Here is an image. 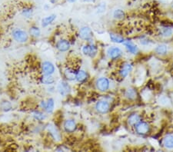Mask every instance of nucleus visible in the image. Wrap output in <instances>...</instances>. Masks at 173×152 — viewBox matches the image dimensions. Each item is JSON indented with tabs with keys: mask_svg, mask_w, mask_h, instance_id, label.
I'll return each mask as SVG.
<instances>
[{
	"mask_svg": "<svg viewBox=\"0 0 173 152\" xmlns=\"http://www.w3.org/2000/svg\"><path fill=\"white\" fill-rule=\"evenodd\" d=\"M96 86H97V89L101 92H106L109 88V81L106 78H101L98 79Z\"/></svg>",
	"mask_w": 173,
	"mask_h": 152,
	"instance_id": "nucleus-2",
	"label": "nucleus"
},
{
	"mask_svg": "<svg viewBox=\"0 0 173 152\" xmlns=\"http://www.w3.org/2000/svg\"><path fill=\"white\" fill-rule=\"evenodd\" d=\"M48 131H49V132L50 133V134L52 136V138H53L55 141H60L61 134L55 126L52 125V124H49Z\"/></svg>",
	"mask_w": 173,
	"mask_h": 152,
	"instance_id": "nucleus-10",
	"label": "nucleus"
},
{
	"mask_svg": "<svg viewBox=\"0 0 173 152\" xmlns=\"http://www.w3.org/2000/svg\"><path fill=\"white\" fill-rule=\"evenodd\" d=\"M79 36L84 40H89L92 37V31L89 27H83L79 31Z\"/></svg>",
	"mask_w": 173,
	"mask_h": 152,
	"instance_id": "nucleus-5",
	"label": "nucleus"
},
{
	"mask_svg": "<svg viewBox=\"0 0 173 152\" xmlns=\"http://www.w3.org/2000/svg\"><path fill=\"white\" fill-rule=\"evenodd\" d=\"M140 121V117L138 115V114H132L128 119V123L129 125H135L136 124H138Z\"/></svg>",
	"mask_w": 173,
	"mask_h": 152,
	"instance_id": "nucleus-19",
	"label": "nucleus"
},
{
	"mask_svg": "<svg viewBox=\"0 0 173 152\" xmlns=\"http://www.w3.org/2000/svg\"><path fill=\"white\" fill-rule=\"evenodd\" d=\"M131 71H132V65H130V64H125L123 68H122L121 72H120V74H121V75L123 76V77H126Z\"/></svg>",
	"mask_w": 173,
	"mask_h": 152,
	"instance_id": "nucleus-21",
	"label": "nucleus"
},
{
	"mask_svg": "<svg viewBox=\"0 0 173 152\" xmlns=\"http://www.w3.org/2000/svg\"><path fill=\"white\" fill-rule=\"evenodd\" d=\"M82 52L86 55L94 57L97 54V48L93 45H86L83 46Z\"/></svg>",
	"mask_w": 173,
	"mask_h": 152,
	"instance_id": "nucleus-4",
	"label": "nucleus"
},
{
	"mask_svg": "<svg viewBox=\"0 0 173 152\" xmlns=\"http://www.w3.org/2000/svg\"><path fill=\"white\" fill-rule=\"evenodd\" d=\"M124 45L125 46V48H127V50L132 54H136L138 52V48H137L136 45L133 43V42L130 41H125L123 42Z\"/></svg>",
	"mask_w": 173,
	"mask_h": 152,
	"instance_id": "nucleus-14",
	"label": "nucleus"
},
{
	"mask_svg": "<svg viewBox=\"0 0 173 152\" xmlns=\"http://www.w3.org/2000/svg\"><path fill=\"white\" fill-rule=\"evenodd\" d=\"M42 71L45 75H52L55 72V67H54L53 64L51 63L50 62H45L42 63Z\"/></svg>",
	"mask_w": 173,
	"mask_h": 152,
	"instance_id": "nucleus-8",
	"label": "nucleus"
},
{
	"mask_svg": "<svg viewBox=\"0 0 173 152\" xmlns=\"http://www.w3.org/2000/svg\"><path fill=\"white\" fill-rule=\"evenodd\" d=\"M56 48L60 52H66V51L69 50V48H70V44H69V42L67 40H60V41L57 42Z\"/></svg>",
	"mask_w": 173,
	"mask_h": 152,
	"instance_id": "nucleus-13",
	"label": "nucleus"
},
{
	"mask_svg": "<svg viewBox=\"0 0 173 152\" xmlns=\"http://www.w3.org/2000/svg\"><path fill=\"white\" fill-rule=\"evenodd\" d=\"M55 18H56V16L54 14L51 15V16L45 17V18H42V27L48 26L49 25L51 24V23H52V22L55 19Z\"/></svg>",
	"mask_w": 173,
	"mask_h": 152,
	"instance_id": "nucleus-15",
	"label": "nucleus"
},
{
	"mask_svg": "<svg viewBox=\"0 0 173 152\" xmlns=\"http://www.w3.org/2000/svg\"><path fill=\"white\" fill-rule=\"evenodd\" d=\"M54 106H55V103H54V100L52 99H50L46 101H43L41 102V107L48 113H51L53 111Z\"/></svg>",
	"mask_w": 173,
	"mask_h": 152,
	"instance_id": "nucleus-7",
	"label": "nucleus"
},
{
	"mask_svg": "<svg viewBox=\"0 0 173 152\" xmlns=\"http://www.w3.org/2000/svg\"><path fill=\"white\" fill-rule=\"evenodd\" d=\"M86 78H87V74L83 70H80L76 74V79H77L78 82H83V81L86 80Z\"/></svg>",
	"mask_w": 173,
	"mask_h": 152,
	"instance_id": "nucleus-25",
	"label": "nucleus"
},
{
	"mask_svg": "<svg viewBox=\"0 0 173 152\" xmlns=\"http://www.w3.org/2000/svg\"><path fill=\"white\" fill-rule=\"evenodd\" d=\"M32 14H33V10H32L31 8H25V9H23V15L24 16V17L29 18V17H30L32 16Z\"/></svg>",
	"mask_w": 173,
	"mask_h": 152,
	"instance_id": "nucleus-29",
	"label": "nucleus"
},
{
	"mask_svg": "<svg viewBox=\"0 0 173 152\" xmlns=\"http://www.w3.org/2000/svg\"><path fill=\"white\" fill-rule=\"evenodd\" d=\"M167 51H168L167 46H166L165 45H164V44L159 45L155 49V53H157L158 55H165V54L167 53Z\"/></svg>",
	"mask_w": 173,
	"mask_h": 152,
	"instance_id": "nucleus-17",
	"label": "nucleus"
},
{
	"mask_svg": "<svg viewBox=\"0 0 173 152\" xmlns=\"http://www.w3.org/2000/svg\"><path fill=\"white\" fill-rule=\"evenodd\" d=\"M41 81L43 84H52L55 82V79L51 75H45H45L41 78Z\"/></svg>",
	"mask_w": 173,
	"mask_h": 152,
	"instance_id": "nucleus-18",
	"label": "nucleus"
},
{
	"mask_svg": "<svg viewBox=\"0 0 173 152\" xmlns=\"http://www.w3.org/2000/svg\"><path fill=\"white\" fill-rule=\"evenodd\" d=\"M85 1H88V2H92V1H95V0H85Z\"/></svg>",
	"mask_w": 173,
	"mask_h": 152,
	"instance_id": "nucleus-32",
	"label": "nucleus"
},
{
	"mask_svg": "<svg viewBox=\"0 0 173 152\" xmlns=\"http://www.w3.org/2000/svg\"><path fill=\"white\" fill-rule=\"evenodd\" d=\"M29 33L34 37H39L40 35V30L39 29V28H37V27L33 26L32 27V28H30Z\"/></svg>",
	"mask_w": 173,
	"mask_h": 152,
	"instance_id": "nucleus-27",
	"label": "nucleus"
},
{
	"mask_svg": "<svg viewBox=\"0 0 173 152\" xmlns=\"http://www.w3.org/2000/svg\"><path fill=\"white\" fill-rule=\"evenodd\" d=\"M64 128L67 132L72 133L76 130V124L74 120L72 119H69L66 120L64 123Z\"/></svg>",
	"mask_w": 173,
	"mask_h": 152,
	"instance_id": "nucleus-12",
	"label": "nucleus"
},
{
	"mask_svg": "<svg viewBox=\"0 0 173 152\" xmlns=\"http://www.w3.org/2000/svg\"><path fill=\"white\" fill-rule=\"evenodd\" d=\"M65 76L69 80H74L75 79H76V74L73 70L71 69H66L65 71Z\"/></svg>",
	"mask_w": 173,
	"mask_h": 152,
	"instance_id": "nucleus-24",
	"label": "nucleus"
},
{
	"mask_svg": "<svg viewBox=\"0 0 173 152\" xmlns=\"http://www.w3.org/2000/svg\"><path fill=\"white\" fill-rule=\"evenodd\" d=\"M172 31L169 28H164L162 31V34L164 37H169L172 35Z\"/></svg>",
	"mask_w": 173,
	"mask_h": 152,
	"instance_id": "nucleus-28",
	"label": "nucleus"
},
{
	"mask_svg": "<svg viewBox=\"0 0 173 152\" xmlns=\"http://www.w3.org/2000/svg\"><path fill=\"white\" fill-rule=\"evenodd\" d=\"M13 36L17 42L24 43L28 41L29 36L25 31L21 29H16L13 32Z\"/></svg>",
	"mask_w": 173,
	"mask_h": 152,
	"instance_id": "nucleus-1",
	"label": "nucleus"
},
{
	"mask_svg": "<svg viewBox=\"0 0 173 152\" xmlns=\"http://www.w3.org/2000/svg\"><path fill=\"white\" fill-rule=\"evenodd\" d=\"M107 53L109 58L115 59L119 58L123 52H122V50L119 48H118V47H110L107 51Z\"/></svg>",
	"mask_w": 173,
	"mask_h": 152,
	"instance_id": "nucleus-6",
	"label": "nucleus"
},
{
	"mask_svg": "<svg viewBox=\"0 0 173 152\" xmlns=\"http://www.w3.org/2000/svg\"><path fill=\"white\" fill-rule=\"evenodd\" d=\"M34 117H35V119L39 120V121H42V120H43L44 118H45V116H44V114H42V113H40V112H35V113H34Z\"/></svg>",
	"mask_w": 173,
	"mask_h": 152,
	"instance_id": "nucleus-30",
	"label": "nucleus"
},
{
	"mask_svg": "<svg viewBox=\"0 0 173 152\" xmlns=\"http://www.w3.org/2000/svg\"><path fill=\"white\" fill-rule=\"evenodd\" d=\"M68 1L71 2V3H74V2H76V0H68Z\"/></svg>",
	"mask_w": 173,
	"mask_h": 152,
	"instance_id": "nucleus-31",
	"label": "nucleus"
},
{
	"mask_svg": "<svg viewBox=\"0 0 173 152\" xmlns=\"http://www.w3.org/2000/svg\"><path fill=\"white\" fill-rule=\"evenodd\" d=\"M149 126L147 123L145 122H139L136 125V131L137 133L140 134H145L149 132Z\"/></svg>",
	"mask_w": 173,
	"mask_h": 152,
	"instance_id": "nucleus-11",
	"label": "nucleus"
},
{
	"mask_svg": "<svg viewBox=\"0 0 173 152\" xmlns=\"http://www.w3.org/2000/svg\"><path fill=\"white\" fill-rule=\"evenodd\" d=\"M164 145L168 149H173V135H168L164 139Z\"/></svg>",
	"mask_w": 173,
	"mask_h": 152,
	"instance_id": "nucleus-16",
	"label": "nucleus"
},
{
	"mask_svg": "<svg viewBox=\"0 0 173 152\" xmlns=\"http://www.w3.org/2000/svg\"><path fill=\"white\" fill-rule=\"evenodd\" d=\"M0 108L3 111H8L12 109V104L9 101H3L0 104Z\"/></svg>",
	"mask_w": 173,
	"mask_h": 152,
	"instance_id": "nucleus-23",
	"label": "nucleus"
},
{
	"mask_svg": "<svg viewBox=\"0 0 173 152\" xmlns=\"http://www.w3.org/2000/svg\"><path fill=\"white\" fill-rule=\"evenodd\" d=\"M96 109L97 110V111H99V113L105 114V113H107L108 111H109L110 105L107 101H99V102H97V104H96Z\"/></svg>",
	"mask_w": 173,
	"mask_h": 152,
	"instance_id": "nucleus-3",
	"label": "nucleus"
},
{
	"mask_svg": "<svg viewBox=\"0 0 173 152\" xmlns=\"http://www.w3.org/2000/svg\"><path fill=\"white\" fill-rule=\"evenodd\" d=\"M69 90H70L69 85L65 82H61L58 85V91L61 95L66 96V94H69Z\"/></svg>",
	"mask_w": 173,
	"mask_h": 152,
	"instance_id": "nucleus-9",
	"label": "nucleus"
},
{
	"mask_svg": "<svg viewBox=\"0 0 173 152\" xmlns=\"http://www.w3.org/2000/svg\"><path fill=\"white\" fill-rule=\"evenodd\" d=\"M110 38H111L112 41L113 42H115V43H123L125 42L123 37L119 36V35H116V34H110Z\"/></svg>",
	"mask_w": 173,
	"mask_h": 152,
	"instance_id": "nucleus-22",
	"label": "nucleus"
},
{
	"mask_svg": "<svg viewBox=\"0 0 173 152\" xmlns=\"http://www.w3.org/2000/svg\"><path fill=\"white\" fill-rule=\"evenodd\" d=\"M125 95L127 99H130V100H133V99H135V98H136L137 94L135 89H128L126 91H125Z\"/></svg>",
	"mask_w": 173,
	"mask_h": 152,
	"instance_id": "nucleus-20",
	"label": "nucleus"
},
{
	"mask_svg": "<svg viewBox=\"0 0 173 152\" xmlns=\"http://www.w3.org/2000/svg\"><path fill=\"white\" fill-rule=\"evenodd\" d=\"M113 16H114L115 19H123L125 17V13L122 9H116L113 13Z\"/></svg>",
	"mask_w": 173,
	"mask_h": 152,
	"instance_id": "nucleus-26",
	"label": "nucleus"
}]
</instances>
